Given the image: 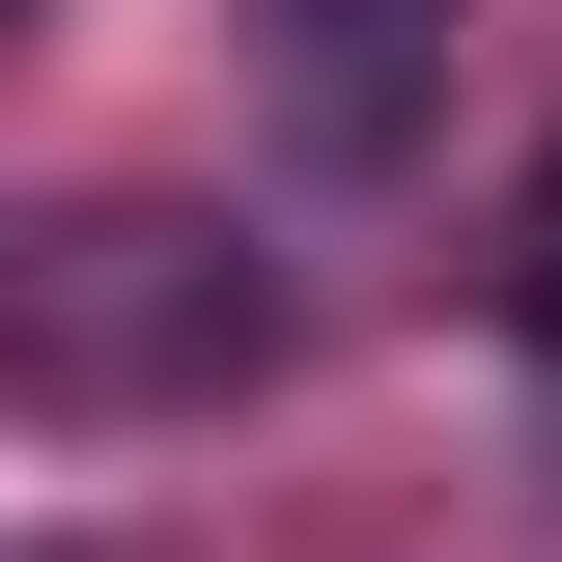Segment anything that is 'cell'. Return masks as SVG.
I'll return each instance as SVG.
<instances>
[{"instance_id":"obj_2","label":"cell","mask_w":562,"mask_h":562,"mask_svg":"<svg viewBox=\"0 0 562 562\" xmlns=\"http://www.w3.org/2000/svg\"><path fill=\"white\" fill-rule=\"evenodd\" d=\"M422 29H450V0H281V113H310V169H394V140H422Z\"/></svg>"},{"instance_id":"obj_1","label":"cell","mask_w":562,"mask_h":562,"mask_svg":"<svg viewBox=\"0 0 562 562\" xmlns=\"http://www.w3.org/2000/svg\"><path fill=\"white\" fill-rule=\"evenodd\" d=\"M0 366H29L57 422H198V394L281 366V281L225 254V225H169V198H85V225L0 254Z\"/></svg>"},{"instance_id":"obj_3","label":"cell","mask_w":562,"mask_h":562,"mask_svg":"<svg viewBox=\"0 0 562 562\" xmlns=\"http://www.w3.org/2000/svg\"><path fill=\"white\" fill-rule=\"evenodd\" d=\"M535 310H562V198H535Z\"/></svg>"}]
</instances>
